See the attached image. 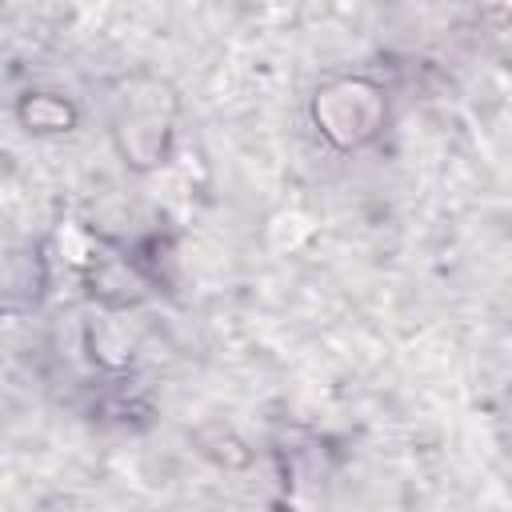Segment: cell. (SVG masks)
I'll return each instance as SVG.
<instances>
[{"label":"cell","mask_w":512,"mask_h":512,"mask_svg":"<svg viewBox=\"0 0 512 512\" xmlns=\"http://www.w3.org/2000/svg\"><path fill=\"white\" fill-rule=\"evenodd\" d=\"M312 116H316V128L336 148H360L384 124V96H380V88L372 80L340 76V80H328L316 92Z\"/></svg>","instance_id":"cell-1"},{"label":"cell","mask_w":512,"mask_h":512,"mask_svg":"<svg viewBox=\"0 0 512 512\" xmlns=\"http://www.w3.org/2000/svg\"><path fill=\"white\" fill-rule=\"evenodd\" d=\"M120 148L136 168H148L164 156L172 132V92L160 80H140L128 88L120 108Z\"/></svg>","instance_id":"cell-2"},{"label":"cell","mask_w":512,"mask_h":512,"mask_svg":"<svg viewBox=\"0 0 512 512\" xmlns=\"http://www.w3.org/2000/svg\"><path fill=\"white\" fill-rule=\"evenodd\" d=\"M16 116L28 132H68L76 124V108L56 92H28Z\"/></svg>","instance_id":"cell-3"},{"label":"cell","mask_w":512,"mask_h":512,"mask_svg":"<svg viewBox=\"0 0 512 512\" xmlns=\"http://www.w3.org/2000/svg\"><path fill=\"white\" fill-rule=\"evenodd\" d=\"M308 236H312V220H308L304 212H296V208L276 212L272 224H268V240H272L276 252H284V248H300Z\"/></svg>","instance_id":"cell-4"}]
</instances>
